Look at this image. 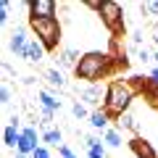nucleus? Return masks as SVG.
Wrapping results in <instances>:
<instances>
[{
    "label": "nucleus",
    "instance_id": "21",
    "mask_svg": "<svg viewBox=\"0 0 158 158\" xmlns=\"http://www.w3.org/2000/svg\"><path fill=\"white\" fill-rule=\"evenodd\" d=\"M11 87H8V85H3V87H0V103H3V106H8V103H11Z\"/></svg>",
    "mask_w": 158,
    "mask_h": 158
},
{
    "label": "nucleus",
    "instance_id": "28",
    "mask_svg": "<svg viewBox=\"0 0 158 158\" xmlns=\"http://www.w3.org/2000/svg\"><path fill=\"white\" fill-rule=\"evenodd\" d=\"M3 71H6V74H8V77H16V71H13V69H11V66H8V63H3Z\"/></svg>",
    "mask_w": 158,
    "mask_h": 158
},
{
    "label": "nucleus",
    "instance_id": "19",
    "mask_svg": "<svg viewBox=\"0 0 158 158\" xmlns=\"http://www.w3.org/2000/svg\"><path fill=\"white\" fill-rule=\"evenodd\" d=\"M142 95L150 100L153 108H158V87H153V85H148V82H145V90H142Z\"/></svg>",
    "mask_w": 158,
    "mask_h": 158
},
{
    "label": "nucleus",
    "instance_id": "23",
    "mask_svg": "<svg viewBox=\"0 0 158 158\" xmlns=\"http://www.w3.org/2000/svg\"><path fill=\"white\" fill-rule=\"evenodd\" d=\"M142 8H145L148 13H153V16H158V0H150V3H145Z\"/></svg>",
    "mask_w": 158,
    "mask_h": 158
},
{
    "label": "nucleus",
    "instance_id": "20",
    "mask_svg": "<svg viewBox=\"0 0 158 158\" xmlns=\"http://www.w3.org/2000/svg\"><path fill=\"white\" fill-rule=\"evenodd\" d=\"M87 158H106V148H103V142L87 148Z\"/></svg>",
    "mask_w": 158,
    "mask_h": 158
},
{
    "label": "nucleus",
    "instance_id": "15",
    "mask_svg": "<svg viewBox=\"0 0 158 158\" xmlns=\"http://www.w3.org/2000/svg\"><path fill=\"white\" fill-rule=\"evenodd\" d=\"M103 142L108 148H121V132L118 129H106L103 132Z\"/></svg>",
    "mask_w": 158,
    "mask_h": 158
},
{
    "label": "nucleus",
    "instance_id": "6",
    "mask_svg": "<svg viewBox=\"0 0 158 158\" xmlns=\"http://www.w3.org/2000/svg\"><path fill=\"white\" fill-rule=\"evenodd\" d=\"M45 45H42V42H40V40L37 37H32V40H29V45H27V53H24V61H29V63H40V61H42V58H45Z\"/></svg>",
    "mask_w": 158,
    "mask_h": 158
},
{
    "label": "nucleus",
    "instance_id": "29",
    "mask_svg": "<svg viewBox=\"0 0 158 158\" xmlns=\"http://www.w3.org/2000/svg\"><path fill=\"white\" fill-rule=\"evenodd\" d=\"M13 158H32V156H24V153H16V156H13Z\"/></svg>",
    "mask_w": 158,
    "mask_h": 158
},
{
    "label": "nucleus",
    "instance_id": "2",
    "mask_svg": "<svg viewBox=\"0 0 158 158\" xmlns=\"http://www.w3.org/2000/svg\"><path fill=\"white\" fill-rule=\"evenodd\" d=\"M116 66H127V61L124 58H113L111 53H103V50H92V53H85L79 58L74 74H77V79H85V82L95 85L98 79L108 77Z\"/></svg>",
    "mask_w": 158,
    "mask_h": 158
},
{
    "label": "nucleus",
    "instance_id": "9",
    "mask_svg": "<svg viewBox=\"0 0 158 158\" xmlns=\"http://www.w3.org/2000/svg\"><path fill=\"white\" fill-rule=\"evenodd\" d=\"M29 40H32V37H27V32H24V29H16V32L11 34V50L16 53L19 58H21L24 53H27V45H29Z\"/></svg>",
    "mask_w": 158,
    "mask_h": 158
},
{
    "label": "nucleus",
    "instance_id": "26",
    "mask_svg": "<svg viewBox=\"0 0 158 158\" xmlns=\"http://www.w3.org/2000/svg\"><path fill=\"white\" fill-rule=\"evenodd\" d=\"M137 58H140V61H142V63H148V61H150V58H153V56H150V53H148V50H145V48H142V50H137Z\"/></svg>",
    "mask_w": 158,
    "mask_h": 158
},
{
    "label": "nucleus",
    "instance_id": "14",
    "mask_svg": "<svg viewBox=\"0 0 158 158\" xmlns=\"http://www.w3.org/2000/svg\"><path fill=\"white\" fill-rule=\"evenodd\" d=\"M79 58H82V56H79L77 50H63L61 58H58V63H61V66H66V69H77Z\"/></svg>",
    "mask_w": 158,
    "mask_h": 158
},
{
    "label": "nucleus",
    "instance_id": "1",
    "mask_svg": "<svg viewBox=\"0 0 158 158\" xmlns=\"http://www.w3.org/2000/svg\"><path fill=\"white\" fill-rule=\"evenodd\" d=\"M145 90V82H140V77L132 79H113L111 85L106 87V100H103V108H106L111 116H124L129 111L132 100L137 98V92Z\"/></svg>",
    "mask_w": 158,
    "mask_h": 158
},
{
    "label": "nucleus",
    "instance_id": "3",
    "mask_svg": "<svg viewBox=\"0 0 158 158\" xmlns=\"http://www.w3.org/2000/svg\"><path fill=\"white\" fill-rule=\"evenodd\" d=\"M34 37L45 45V50H56L61 42V21L58 19H29Z\"/></svg>",
    "mask_w": 158,
    "mask_h": 158
},
{
    "label": "nucleus",
    "instance_id": "22",
    "mask_svg": "<svg viewBox=\"0 0 158 158\" xmlns=\"http://www.w3.org/2000/svg\"><path fill=\"white\" fill-rule=\"evenodd\" d=\"M32 158H50V150H48V148H45V145H40V148H37V150H34V153H32Z\"/></svg>",
    "mask_w": 158,
    "mask_h": 158
},
{
    "label": "nucleus",
    "instance_id": "31",
    "mask_svg": "<svg viewBox=\"0 0 158 158\" xmlns=\"http://www.w3.org/2000/svg\"><path fill=\"white\" fill-rule=\"evenodd\" d=\"M132 158H135V156H132Z\"/></svg>",
    "mask_w": 158,
    "mask_h": 158
},
{
    "label": "nucleus",
    "instance_id": "13",
    "mask_svg": "<svg viewBox=\"0 0 158 158\" xmlns=\"http://www.w3.org/2000/svg\"><path fill=\"white\" fill-rule=\"evenodd\" d=\"M42 142L61 148V145H63V135H61V129H42Z\"/></svg>",
    "mask_w": 158,
    "mask_h": 158
},
{
    "label": "nucleus",
    "instance_id": "25",
    "mask_svg": "<svg viewBox=\"0 0 158 158\" xmlns=\"http://www.w3.org/2000/svg\"><path fill=\"white\" fill-rule=\"evenodd\" d=\"M148 85H153V87H158V66L150 71V77H148Z\"/></svg>",
    "mask_w": 158,
    "mask_h": 158
},
{
    "label": "nucleus",
    "instance_id": "27",
    "mask_svg": "<svg viewBox=\"0 0 158 158\" xmlns=\"http://www.w3.org/2000/svg\"><path fill=\"white\" fill-rule=\"evenodd\" d=\"M132 42H135V45H140V42H142V32H140V29H135V34H132Z\"/></svg>",
    "mask_w": 158,
    "mask_h": 158
},
{
    "label": "nucleus",
    "instance_id": "5",
    "mask_svg": "<svg viewBox=\"0 0 158 158\" xmlns=\"http://www.w3.org/2000/svg\"><path fill=\"white\" fill-rule=\"evenodd\" d=\"M29 19H56V3L53 0H29Z\"/></svg>",
    "mask_w": 158,
    "mask_h": 158
},
{
    "label": "nucleus",
    "instance_id": "4",
    "mask_svg": "<svg viewBox=\"0 0 158 158\" xmlns=\"http://www.w3.org/2000/svg\"><path fill=\"white\" fill-rule=\"evenodd\" d=\"M98 16L103 19V24H106L113 34H118L124 29V8L118 6V3H113V0H103Z\"/></svg>",
    "mask_w": 158,
    "mask_h": 158
},
{
    "label": "nucleus",
    "instance_id": "7",
    "mask_svg": "<svg viewBox=\"0 0 158 158\" xmlns=\"http://www.w3.org/2000/svg\"><path fill=\"white\" fill-rule=\"evenodd\" d=\"M132 153H135V158H158V153L153 150V145L148 140H142V137H135V140L129 142Z\"/></svg>",
    "mask_w": 158,
    "mask_h": 158
},
{
    "label": "nucleus",
    "instance_id": "30",
    "mask_svg": "<svg viewBox=\"0 0 158 158\" xmlns=\"http://www.w3.org/2000/svg\"><path fill=\"white\" fill-rule=\"evenodd\" d=\"M153 40H156V48H158V34H156V37H153Z\"/></svg>",
    "mask_w": 158,
    "mask_h": 158
},
{
    "label": "nucleus",
    "instance_id": "11",
    "mask_svg": "<svg viewBox=\"0 0 158 158\" xmlns=\"http://www.w3.org/2000/svg\"><path fill=\"white\" fill-rule=\"evenodd\" d=\"M108 121H111V113H108L106 108H100V111H92V116H90V124L95 127V129H100V132L108 129Z\"/></svg>",
    "mask_w": 158,
    "mask_h": 158
},
{
    "label": "nucleus",
    "instance_id": "24",
    "mask_svg": "<svg viewBox=\"0 0 158 158\" xmlns=\"http://www.w3.org/2000/svg\"><path fill=\"white\" fill-rule=\"evenodd\" d=\"M58 153H61L63 158H77V153H74L71 148H66V145H61V148H58Z\"/></svg>",
    "mask_w": 158,
    "mask_h": 158
},
{
    "label": "nucleus",
    "instance_id": "10",
    "mask_svg": "<svg viewBox=\"0 0 158 158\" xmlns=\"http://www.w3.org/2000/svg\"><path fill=\"white\" fill-rule=\"evenodd\" d=\"M19 140H21V129L13 124H8L6 129H3V145L6 148H19Z\"/></svg>",
    "mask_w": 158,
    "mask_h": 158
},
{
    "label": "nucleus",
    "instance_id": "8",
    "mask_svg": "<svg viewBox=\"0 0 158 158\" xmlns=\"http://www.w3.org/2000/svg\"><path fill=\"white\" fill-rule=\"evenodd\" d=\"M100 100H106V90H103V87L90 85V87L82 90V103H85V106H98Z\"/></svg>",
    "mask_w": 158,
    "mask_h": 158
},
{
    "label": "nucleus",
    "instance_id": "12",
    "mask_svg": "<svg viewBox=\"0 0 158 158\" xmlns=\"http://www.w3.org/2000/svg\"><path fill=\"white\" fill-rule=\"evenodd\" d=\"M40 106L42 108H50V111H61V100H58L56 95H50L48 90H40Z\"/></svg>",
    "mask_w": 158,
    "mask_h": 158
},
{
    "label": "nucleus",
    "instance_id": "17",
    "mask_svg": "<svg viewBox=\"0 0 158 158\" xmlns=\"http://www.w3.org/2000/svg\"><path fill=\"white\" fill-rule=\"evenodd\" d=\"M45 77H48V82H50L53 87H63V85H66V79H63V74L58 71V69H48Z\"/></svg>",
    "mask_w": 158,
    "mask_h": 158
},
{
    "label": "nucleus",
    "instance_id": "16",
    "mask_svg": "<svg viewBox=\"0 0 158 158\" xmlns=\"http://www.w3.org/2000/svg\"><path fill=\"white\" fill-rule=\"evenodd\" d=\"M116 124H118V129H129V132H137V121L129 116V113L118 116V118H116Z\"/></svg>",
    "mask_w": 158,
    "mask_h": 158
},
{
    "label": "nucleus",
    "instance_id": "18",
    "mask_svg": "<svg viewBox=\"0 0 158 158\" xmlns=\"http://www.w3.org/2000/svg\"><path fill=\"white\" fill-rule=\"evenodd\" d=\"M71 113H74V118H79V121H82V118H90V116H92V113L87 111V106H85V103H79V100L71 106Z\"/></svg>",
    "mask_w": 158,
    "mask_h": 158
}]
</instances>
